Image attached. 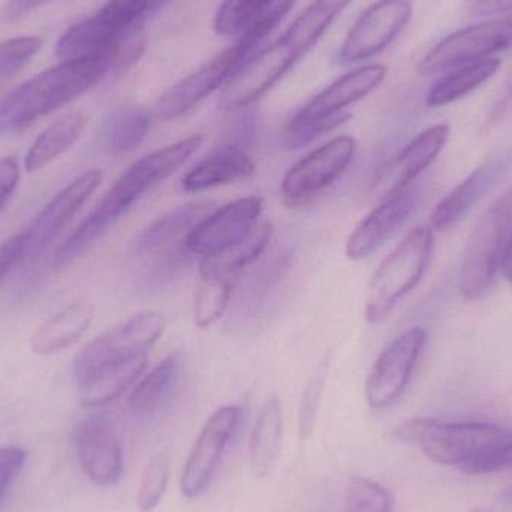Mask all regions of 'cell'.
Segmentation results:
<instances>
[{
    "label": "cell",
    "instance_id": "6da1fadb",
    "mask_svg": "<svg viewBox=\"0 0 512 512\" xmlns=\"http://www.w3.org/2000/svg\"><path fill=\"white\" fill-rule=\"evenodd\" d=\"M113 74L110 56L60 62L39 72L0 99V135L14 134L101 83Z\"/></svg>",
    "mask_w": 512,
    "mask_h": 512
},
{
    "label": "cell",
    "instance_id": "7a4b0ae2",
    "mask_svg": "<svg viewBox=\"0 0 512 512\" xmlns=\"http://www.w3.org/2000/svg\"><path fill=\"white\" fill-rule=\"evenodd\" d=\"M294 2L295 0H279L254 26L242 33L234 44L170 87L156 102V114L162 120L177 119L197 107L207 96L222 89L236 74L237 69L251 57L259 42L270 35L277 24L288 15Z\"/></svg>",
    "mask_w": 512,
    "mask_h": 512
},
{
    "label": "cell",
    "instance_id": "3957f363",
    "mask_svg": "<svg viewBox=\"0 0 512 512\" xmlns=\"http://www.w3.org/2000/svg\"><path fill=\"white\" fill-rule=\"evenodd\" d=\"M400 441L415 445L435 463L456 466L462 471L469 463L512 439L505 427L483 423H444L433 418H414L394 430Z\"/></svg>",
    "mask_w": 512,
    "mask_h": 512
},
{
    "label": "cell",
    "instance_id": "277c9868",
    "mask_svg": "<svg viewBox=\"0 0 512 512\" xmlns=\"http://www.w3.org/2000/svg\"><path fill=\"white\" fill-rule=\"evenodd\" d=\"M435 246L427 225L409 231L402 242L379 264L367 289L366 315L370 324H381L400 300L420 282Z\"/></svg>",
    "mask_w": 512,
    "mask_h": 512
},
{
    "label": "cell",
    "instance_id": "5b68a950",
    "mask_svg": "<svg viewBox=\"0 0 512 512\" xmlns=\"http://www.w3.org/2000/svg\"><path fill=\"white\" fill-rule=\"evenodd\" d=\"M201 144L203 137L192 135L138 159L92 210V221L110 231L149 189L180 170L197 153Z\"/></svg>",
    "mask_w": 512,
    "mask_h": 512
},
{
    "label": "cell",
    "instance_id": "8992f818",
    "mask_svg": "<svg viewBox=\"0 0 512 512\" xmlns=\"http://www.w3.org/2000/svg\"><path fill=\"white\" fill-rule=\"evenodd\" d=\"M511 236L512 186L483 213L466 242L459 276L466 300H480L490 291Z\"/></svg>",
    "mask_w": 512,
    "mask_h": 512
},
{
    "label": "cell",
    "instance_id": "52a82bcc",
    "mask_svg": "<svg viewBox=\"0 0 512 512\" xmlns=\"http://www.w3.org/2000/svg\"><path fill=\"white\" fill-rule=\"evenodd\" d=\"M165 321L161 313L141 312L87 343L74 361L78 381L108 364L146 355L164 334Z\"/></svg>",
    "mask_w": 512,
    "mask_h": 512
},
{
    "label": "cell",
    "instance_id": "ba28073f",
    "mask_svg": "<svg viewBox=\"0 0 512 512\" xmlns=\"http://www.w3.org/2000/svg\"><path fill=\"white\" fill-rule=\"evenodd\" d=\"M512 47V14L465 27L442 39L420 63L423 75H435L448 69L490 59Z\"/></svg>",
    "mask_w": 512,
    "mask_h": 512
},
{
    "label": "cell",
    "instance_id": "9c48e42d",
    "mask_svg": "<svg viewBox=\"0 0 512 512\" xmlns=\"http://www.w3.org/2000/svg\"><path fill=\"white\" fill-rule=\"evenodd\" d=\"M426 342L427 331L414 327L403 331L384 349L373 364L364 387L370 408H390L402 396Z\"/></svg>",
    "mask_w": 512,
    "mask_h": 512
},
{
    "label": "cell",
    "instance_id": "30bf717a",
    "mask_svg": "<svg viewBox=\"0 0 512 512\" xmlns=\"http://www.w3.org/2000/svg\"><path fill=\"white\" fill-rule=\"evenodd\" d=\"M355 150L354 138L342 135L307 153L283 177L280 185L283 200L295 206L333 185L348 170Z\"/></svg>",
    "mask_w": 512,
    "mask_h": 512
},
{
    "label": "cell",
    "instance_id": "8fae6325",
    "mask_svg": "<svg viewBox=\"0 0 512 512\" xmlns=\"http://www.w3.org/2000/svg\"><path fill=\"white\" fill-rule=\"evenodd\" d=\"M240 418L239 406L228 405L219 408L204 424L180 478V490L185 498L197 499L206 492L225 448L239 429Z\"/></svg>",
    "mask_w": 512,
    "mask_h": 512
},
{
    "label": "cell",
    "instance_id": "7c38bea8",
    "mask_svg": "<svg viewBox=\"0 0 512 512\" xmlns=\"http://www.w3.org/2000/svg\"><path fill=\"white\" fill-rule=\"evenodd\" d=\"M412 17L409 0H379L366 9L346 35L339 51L340 65H352L384 51Z\"/></svg>",
    "mask_w": 512,
    "mask_h": 512
},
{
    "label": "cell",
    "instance_id": "4fadbf2b",
    "mask_svg": "<svg viewBox=\"0 0 512 512\" xmlns=\"http://www.w3.org/2000/svg\"><path fill=\"white\" fill-rule=\"evenodd\" d=\"M300 54L288 42H274L249 57L222 87L219 105L225 110L249 107L261 99L283 75L300 60Z\"/></svg>",
    "mask_w": 512,
    "mask_h": 512
},
{
    "label": "cell",
    "instance_id": "5bb4252c",
    "mask_svg": "<svg viewBox=\"0 0 512 512\" xmlns=\"http://www.w3.org/2000/svg\"><path fill=\"white\" fill-rule=\"evenodd\" d=\"M104 174L98 168L72 180L59 192L42 212L36 216L29 228L24 231V252L20 264L33 262L47 251L48 246L65 230L66 225L80 212L81 207L99 188Z\"/></svg>",
    "mask_w": 512,
    "mask_h": 512
},
{
    "label": "cell",
    "instance_id": "9a60e30c",
    "mask_svg": "<svg viewBox=\"0 0 512 512\" xmlns=\"http://www.w3.org/2000/svg\"><path fill=\"white\" fill-rule=\"evenodd\" d=\"M262 198L246 197L213 210L186 236V248L192 255L209 258L234 248L258 225Z\"/></svg>",
    "mask_w": 512,
    "mask_h": 512
},
{
    "label": "cell",
    "instance_id": "2e32d148",
    "mask_svg": "<svg viewBox=\"0 0 512 512\" xmlns=\"http://www.w3.org/2000/svg\"><path fill=\"white\" fill-rule=\"evenodd\" d=\"M75 448L81 469L92 483L110 487L123 472L122 445L113 423L105 415H90L75 430Z\"/></svg>",
    "mask_w": 512,
    "mask_h": 512
},
{
    "label": "cell",
    "instance_id": "e0dca14e",
    "mask_svg": "<svg viewBox=\"0 0 512 512\" xmlns=\"http://www.w3.org/2000/svg\"><path fill=\"white\" fill-rule=\"evenodd\" d=\"M451 128L445 123L432 126L414 138L399 155L394 156L375 177L373 192L385 200L411 188L418 176L441 155L450 140Z\"/></svg>",
    "mask_w": 512,
    "mask_h": 512
},
{
    "label": "cell",
    "instance_id": "ac0fdd59",
    "mask_svg": "<svg viewBox=\"0 0 512 512\" xmlns=\"http://www.w3.org/2000/svg\"><path fill=\"white\" fill-rule=\"evenodd\" d=\"M418 198L420 191L417 186H411L382 200V203L370 212L348 237L345 246L346 256L352 261H360L375 254L412 215L417 207Z\"/></svg>",
    "mask_w": 512,
    "mask_h": 512
},
{
    "label": "cell",
    "instance_id": "d6986e66",
    "mask_svg": "<svg viewBox=\"0 0 512 512\" xmlns=\"http://www.w3.org/2000/svg\"><path fill=\"white\" fill-rule=\"evenodd\" d=\"M511 167L512 150H507L475 168L459 186L439 201L430 216L432 230L447 231L454 227L487 192L504 179Z\"/></svg>",
    "mask_w": 512,
    "mask_h": 512
},
{
    "label": "cell",
    "instance_id": "ffe728a7",
    "mask_svg": "<svg viewBox=\"0 0 512 512\" xmlns=\"http://www.w3.org/2000/svg\"><path fill=\"white\" fill-rule=\"evenodd\" d=\"M385 77L387 68L382 65H367L348 72L304 105L289 123L312 122L343 113L346 107L361 101L381 86Z\"/></svg>",
    "mask_w": 512,
    "mask_h": 512
},
{
    "label": "cell",
    "instance_id": "44dd1931",
    "mask_svg": "<svg viewBox=\"0 0 512 512\" xmlns=\"http://www.w3.org/2000/svg\"><path fill=\"white\" fill-rule=\"evenodd\" d=\"M254 171V159L246 150L224 144L189 170L182 179V186L189 194H195L242 182L251 177Z\"/></svg>",
    "mask_w": 512,
    "mask_h": 512
},
{
    "label": "cell",
    "instance_id": "7402d4cb",
    "mask_svg": "<svg viewBox=\"0 0 512 512\" xmlns=\"http://www.w3.org/2000/svg\"><path fill=\"white\" fill-rule=\"evenodd\" d=\"M212 209L213 203H192L165 213L138 234L132 251L137 255L155 254L182 242L192 228L213 212Z\"/></svg>",
    "mask_w": 512,
    "mask_h": 512
},
{
    "label": "cell",
    "instance_id": "603a6c76",
    "mask_svg": "<svg viewBox=\"0 0 512 512\" xmlns=\"http://www.w3.org/2000/svg\"><path fill=\"white\" fill-rule=\"evenodd\" d=\"M92 304L75 301L44 322L30 340L33 354L53 355L74 345L93 321Z\"/></svg>",
    "mask_w": 512,
    "mask_h": 512
},
{
    "label": "cell",
    "instance_id": "cb8c5ba5",
    "mask_svg": "<svg viewBox=\"0 0 512 512\" xmlns=\"http://www.w3.org/2000/svg\"><path fill=\"white\" fill-rule=\"evenodd\" d=\"M147 354L108 364L80 381V400L87 408H99L122 396L146 370Z\"/></svg>",
    "mask_w": 512,
    "mask_h": 512
},
{
    "label": "cell",
    "instance_id": "d4e9b609",
    "mask_svg": "<svg viewBox=\"0 0 512 512\" xmlns=\"http://www.w3.org/2000/svg\"><path fill=\"white\" fill-rule=\"evenodd\" d=\"M282 435V403L276 396H271L259 411L249 442V466L258 480L267 477L273 469L279 457Z\"/></svg>",
    "mask_w": 512,
    "mask_h": 512
},
{
    "label": "cell",
    "instance_id": "484cf974",
    "mask_svg": "<svg viewBox=\"0 0 512 512\" xmlns=\"http://www.w3.org/2000/svg\"><path fill=\"white\" fill-rule=\"evenodd\" d=\"M183 355H168L149 375L144 376L128 399L129 411L138 418L152 417L170 399L183 372Z\"/></svg>",
    "mask_w": 512,
    "mask_h": 512
},
{
    "label": "cell",
    "instance_id": "4316f807",
    "mask_svg": "<svg viewBox=\"0 0 512 512\" xmlns=\"http://www.w3.org/2000/svg\"><path fill=\"white\" fill-rule=\"evenodd\" d=\"M86 122L87 119L83 113H69L48 126L33 141L24 159V170L29 174L38 173L42 168L50 165L54 159L63 155L66 150L71 149L83 134Z\"/></svg>",
    "mask_w": 512,
    "mask_h": 512
},
{
    "label": "cell",
    "instance_id": "83f0119b",
    "mask_svg": "<svg viewBox=\"0 0 512 512\" xmlns=\"http://www.w3.org/2000/svg\"><path fill=\"white\" fill-rule=\"evenodd\" d=\"M152 113L138 105L119 108L105 123L102 143L108 155L114 158L134 152L149 135Z\"/></svg>",
    "mask_w": 512,
    "mask_h": 512
},
{
    "label": "cell",
    "instance_id": "f1b7e54d",
    "mask_svg": "<svg viewBox=\"0 0 512 512\" xmlns=\"http://www.w3.org/2000/svg\"><path fill=\"white\" fill-rule=\"evenodd\" d=\"M351 2L352 0H313L283 33V41L288 42L291 48L303 56Z\"/></svg>",
    "mask_w": 512,
    "mask_h": 512
},
{
    "label": "cell",
    "instance_id": "f546056e",
    "mask_svg": "<svg viewBox=\"0 0 512 512\" xmlns=\"http://www.w3.org/2000/svg\"><path fill=\"white\" fill-rule=\"evenodd\" d=\"M200 276L194 301V318L195 324L204 330L224 316L240 277L213 270H200Z\"/></svg>",
    "mask_w": 512,
    "mask_h": 512
},
{
    "label": "cell",
    "instance_id": "4dcf8cb0",
    "mask_svg": "<svg viewBox=\"0 0 512 512\" xmlns=\"http://www.w3.org/2000/svg\"><path fill=\"white\" fill-rule=\"evenodd\" d=\"M499 66V59H484L462 66L433 84L432 89L427 92L426 104L436 108L459 101L490 80L498 72Z\"/></svg>",
    "mask_w": 512,
    "mask_h": 512
},
{
    "label": "cell",
    "instance_id": "1f68e13d",
    "mask_svg": "<svg viewBox=\"0 0 512 512\" xmlns=\"http://www.w3.org/2000/svg\"><path fill=\"white\" fill-rule=\"evenodd\" d=\"M273 225L270 222H258L251 234L243 242L222 254L201 258L200 270L221 271L242 277L243 271L255 262L270 245Z\"/></svg>",
    "mask_w": 512,
    "mask_h": 512
},
{
    "label": "cell",
    "instance_id": "d6a6232c",
    "mask_svg": "<svg viewBox=\"0 0 512 512\" xmlns=\"http://www.w3.org/2000/svg\"><path fill=\"white\" fill-rule=\"evenodd\" d=\"M276 3V0H224L216 12L215 32L222 36H240Z\"/></svg>",
    "mask_w": 512,
    "mask_h": 512
},
{
    "label": "cell",
    "instance_id": "836d02e7",
    "mask_svg": "<svg viewBox=\"0 0 512 512\" xmlns=\"http://www.w3.org/2000/svg\"><path fill=\"white\" fill-rule=\"evenodd\" d=\"M393 510V496L385 487L370 478H351L346 487L343 512H393Z\"/></svg>",
    "mask_w": 512,
    "mask_h": 512
},
{
    "label": "cell",
    "instance_id": "e575fe53",
    "mask_svg": "<svg viewBox=\"0 0 512 512\" xmlns=\"http://www.w3.org/2000/svg\"><path fill=\"white\" fill-rule=\"evenodd\" d=\"M170 480V460L165 454H156L144 469L138 489L137 502L141 511L150 512L164 498Z\"/></svg>",
    "mask_w": 512,
    "mask_h": 512
},
{
    "label": "cell",
    "instance_id": "d590c367",
    "mask_svg": "<svg viewBox=\"0 0 512 512\" xmlns=\"http://www.w3.org/2000/svg\"><path fill=\"white\" fill-rule=\"evenodd\" d=\"M38 36H20L0 42V83L17 74L41 50Z\"/></svg>",
    "mask_w": 512,
    "mask_h": 512
},
{
    "label": "cell",
    "instance_id": "8d00e7d4",
    "mask_svg": "<svg viewBox=\"0 0 512 512\" xmlns=\"http://www.w3.org/2000/svg\"><path fill=\"white\" fill-rule=\"evenodd\" d=\"M328 361L324 360L316 369L315 375L304 388L301 397L300 411H298V432L301 439H307L315 429L316 415L321 405L322 393H324L325 379H327Z\"/></svg>",
    "mask_w": 512,
    "mask_h": 512
},
{
    "label": "cell",
    "instance_id": "74e56055",
    "mask_svg": "<svg viewBox=\"0 0 512 512\" xmlns=\"http://www.w3.org/2000/svg\"><path fill=\"white\" fill-rule=\"evenodd\" d=\"M351 119V114L340 113L325 119L312 120V122L289 123L283 134V146L289 150H298L312 143L319 135L333 131L337 126L343 125Z\"/></svg>",
    "mask_w": 512,
    "mask_h": 512
},
{
    "label": "cell",
    "instance_id": "f35d334b",
    "mask_svg": "<svg viewBox=\"0 0 512 512\" xmlns=\"http://www.w3.org/2000/svg\"><path fill=\"white\" fill-rule=\"evenodd\" d=\"M510 468H512V439L487 451L486 454L465 466L462 472L469 475H486Z\"/></svg>",
    "mask_w": 512,
    "mask_h": 512
},
{
    "label": "cell",
    "instance_id": "ab89813d",
    "mask_svg": "<svg viewBox=\"0 0 512 512\" xmlns=\"http://www.w3.org/2000/svg\"><path fill=\"white\" fill-rule=\"evenodd\" d=\"M26 463V451L17 447L0 448V502Z\"/></svg>",
    "mask_w": 512,
    "mask_h": 512
},
{
    "label": "cell",
    "instance_id": "60d3db41",
    "mask_svg": "<svg viewBox=\"0 0 512 512\" xmlns=\"http://www.w3.org/2000/svg\"><path fill=\"white\" fill-rule=\"evenodd\" d=\"M21 167L17 156L0 158V210L11 200L20 182Z\"/></svg>",
    "mask_w": 512,
    "mask_h": 512
},
{
    "label": "cell",
    "instance_id": "b9f144b4",
    "mask_svg": "<svg viewBox=\"0 0 512 512\" xmlns=\"http://www.w3.org/2000/svg\"><path fill=\"white\" fill-rule=\"evenodd\" d=\"M24 252V234H15L0 245V283L20 265Z\"/></svg>",
    "mask_w": 512,
    "mask_h": 512
},
{
    "label": "cell",
    "instance_id": "7bdbcfd3",
    "mask_svg": "<svg viewBox=\"0 0 512 512\" xmlns=\"http://www.w3.org/2000/svg\"><path fill=\"white\" fill-rule=\"evenodd\" d=\"M48 2L50 0H9L8 5L3 9L2 18L9 23L20 20Z\"/></svg>",
    "mask_w": 512,
    "mask_h": 512
},
{
    "label": "cell",
    "instance_id": "ee69618b",
    "mask_svg": "<svg viewBox=\"0 0 512 512\" xmlns=\"http://www.w3.org/2000/svg\"><path fill=\"white\" fill-rule=\"evenodd\" d=\"M475 14L495 15L512 11V0H474Z\"/></svg>",
    "mask_w": 512,
    "mask_h": 512
},
{
    "label": "cell",
    "instance_id": "f6af8a7d",
    "mask_svg": "<svg viewBox=\"0 0 512 512\" xmlns=\"http://www.w3.org/2000/svg\"><path fill=\"white\" fill-rule=\"evenodd\" d=\"M499 271H502L505 279L512 283V236L508 240L507 246H505L504 252H502L501 265H499Z\"/></svg>",
    "mask_w": 512,
    "mask_h": 512
},
{
    "label": "cell",
    "instance_id": "bcb514c9",
    "mask_svg": "<svg viewBox=\"0 0 512 512\" xmlns=\"http://www.w3.org/2000/svg\"><path fill=\"white\" fill-rule=\"evenodd\" d=\"M170 2L171 0H153V6H155L156 14H158L159 11H162V9H164Z\"/></svg>",
    "mask_w": 512,
    "mask_h": 512
},
{
    "label": "cell",
    "instance_id": "7dc6e473",
    "mask_svg": "<svg viewBox=\"0 0 512 512\" xmlns=\"http://www.w3.org/2000/svg\"><path fill=\"white\" fill-rule=\"evenodd\" d=\"M502 499H504L505 504L512 505V487L511 489L505 490L504 495H502Z\"/></svg>",
    "mask_w": 512,
    "mask_h": 512
},
{
    "label": "cell",
    "instance_id": "c3c4849f",
    "mask_svg": "<svg viewBox=\"0 0 512 512\" xmlns=\"http://www.w3.org/2000/svg\"><path fill=\"white\" fill-rule=\"evenodd\" d=\"M469 512H495V511L487 510V508H475V510H472Z\"/></svg>",
    "mask_w": 512,
    "mask_h": 512
}]
</instances>
